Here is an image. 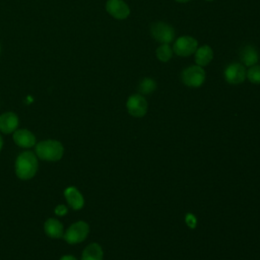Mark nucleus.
I'll return each instance as SVG.
<instances>
[{
    "mask_svg": "<svg viewBox=\"0 0 260 260\" xmlns=\"http://www.w3.org/2000/svg\"><path fill=\"white\" fill-rule=\"evenodd\" d=\"M175 1H177V2H179V3H186V2H188V1H190V0H175Z\"/></svg>",
    "mask_w": 260,
    "mask_h": 260,
    "instance_id": "5701e85b",
    "label": "nucleus"
},
{
    "mask_svg": "<svg viewBox=\"0 0 260 260\" xmlns=\"http://www.w3.org/2000/svg\"><path fill=\"white\" fill-rule=\"evenodd\" d=\"M155 88H156V82L154 81V79L149 77L143 78L142 80H140L138 84V91L141 94H149L153 92Z\"/></svg>",
    "mask_w": 260,
    "mask_h": 260,
    "instance_id": "f3484780",
    "label": "nucleus"
},
{
    "mask_svg": "<svg viewBox=\"0 0 260 260\" xmlns=\"http://www.w3.org/2000/svg\"><path fill=\"white\" fill-rule=\"evenodd\" d=\"M14 142L23 148H29L36 144L35 135L26 129H18L13 132Z\"/></svg>",
    "mask_w": 260,
    "mask_h": 260,
    "instance_id": "9b49d317",
    "label": "nucleus"
},
{
    "mask_svg": "<svg viewBox=\"0 0 260 260\" xmlns=\"http://www.w3.org/2000/svg\"><path fill=\"white\" fill-rule=\"evenodd\" d=\"M173 49L169 46V44H161L156 48L155 55L156 58L161 62H168L173 57Z\"/></svg>",
    "mask_w": 260,
    "mask_h": 260,
    "instance_id": "a211bd4d",
    "label": "nucleus"
},
{
    "mask_svg": "<svg viewBox=\"0 0 260 260\" xmlns=\"http://www.w3.org/2000/svg\"><path fill=\"white\" fill-rule=\"evenodd\" d=\"M246 77L250 82L254 84H260V65L251 66L247 71Z\"/></svg>",
    "mask_w": 260,
    "mask_h": 260,
    "instance_id": "6ab92c4d",
    "label": "nucleus"
},
{
    "mask_svg": "<svg viewBox=\"0 0 260 260\" xmlns=\"http://www.w3.org/2000/svg\"><path fill=\"white\" fill-rule=\"evenodd\" d=\"M106 10L111 16L119 20L127 18L130 14L129 6L123 0H108Z\"/></svg>",
    "mask_w": 260,
    "mask_h": 260,
    "instance_id": "1a4fd4ad",
    "label": "nucleus"
},
{
    "mask_svg": "<svg viewBox=\"0 0 260 260\" xmlns=\"http://www.w3.org/2000/svg\"><path fill=\"white\" fill-rule=\"evenodd\" d=\"M0 52H1V46H0Z\"/></svg>",
    "mask_w": 260,
    "mask_h": 260,
    "instance_id": "a878e982",
    "label": "nucleus"
},
{
    "mask_svg": "<svg viewBox=\"0 0 260 260\" xmlns=\"http://www.w3.org/2000/svg\"><path fill=\"white\" fill-rule=\"evenodd\" d=\"M246 68L241 63H232L230 64L223 72L224 79L230 84H240L246 78Z\"/></svg>",
    "mask_w": 260,
    "mask_h": 260,
    "instance_id": "6e6552de",
    "label": "nucleus"
},
{
    "mask_svg": "<svg viewBox=\"0 0 260 260\" xmlns=\"http://www.w3.org/2000/svg\"><path fill=\"white\" fill-rule=\"evenodd\" d=\"M64 196L67 200V203L71 208L74 210H78L83 207L84 204V199L82 194L78 191L77 188L75 187H68L64 191Z\"/></svg>",
    "mask_w": 260,
    "mask_h": 260,
    "instance_id": "f8f14e48",
    "label": "nucleus"
},
{
    "mask_svg": "<svg viewBox=\"0 0 260 260\" xmlns=\"http://www.w3.org/2000/svg\"><path fill=\"white\" fill-rule=\"evenodd\" d=\"M45 233L53 239H60L64 236L63 224L56 218H48L44 224Z\"/></svg>",
    "mask_w": 260,
    "mask_h": 260,
    "instance_id": "ddd939ff",
    "label": "nucleus"
},
{
    "mask_svg": "<svg viewBox=\"0 0 260 260\" xmlns=\"http://www.w3.org/2000/svg\"><path fill=\"white\" fill-rule=\"evenodd\" d=\"M150 35L155 41L161 44H170L175 39V29L166 22L157 21L151 24Z\"/></svg>",
    "mask_w": 260,
    "mask_h": 260,
    "instance_id": "39448f33",
    "label": "nucleus"
},
{
    "mask_svg": "<svg viewBox=\"0 0 260 260\" xmlns=\"http://www.w3.org/2000/svg\"><path fill=\"white\" fill-rule=\"evenodd\" d=\"M213 58V51L211 49V47L204 45L201 46L199 48H197V50L195 51V62L196 65L204 67L207 66L211 60Z\"/></svg>",
    "mask_w": 260,
    "mask_h": 260,
    "instance_id": "4468645a",
    "label": "nucleus"
},
{
    "mask_svg": "<svg viewBox=\"0 0 260 260\" xmlns=\"http://www.w3.org/2000/svg\"><path fill=\"white\" fill-rule=\"evenodd\" d=\"M36 153L39 158L48 161H57L62 158L64 147L58 140H43L36 146Z\"/></svg>",
    "mask_w": 260,
    "mask_h": 260,
    "instance_id": "f03ea898",
    "label": "nucleus"
},
{
    "mask_svg": "<svg viewBox=\"0 0 260 260\" xmlns=\"http://www.w3.org/2000/svg\"><path fill=\"white\" fill-rule=\"evenodd\" d=\"M205 1H213V0H205Z\"/></svg>",
    "mask_w": 260,
    "mask_h": 260,
    "instance_id": "393cba45",
    "label": "nucleus"
},
{
    "mask_svg": "<svg viewBox=\"0 0 260 260\" xmlns=\"http://www.w3.org/2000/svg\"><path fill=\"white\" fill-rule=\"evenodd\" d=\"M89 233V226L85 221L79 220L71 224L64 233V240L68 244H77L84 241Z\"/></svg>",
    "mask_w": 260,
    "mask_h": 260,
    "instance_id": "20e7f679",
    "label": "nucleus"
},
{
    "mask_svg": "<svg viewBox=\"0 0 260 260\" xmlns=\"http://www.w3.org/2000/svg\"><path fill=\"white\" fill-rule=\"evenodd\" d=\"M55 213L58 215H64L65 213H67V207L63 204H60L58 206H56L55 208Z\"/></svg>",
    "mask_w": 260,
    "mask_h": 260,
    "instance_id": "412c9836",
    "label": "nucleus"
},
{
    "mask_svg": "<svg viewBox=\"0 0 260 260\" xmlns=\"http://www.w3.org/2000/svg\"><path fill=\"white\" fill-rule=\"evenodd\" d=\"M81 260H103V249L96 244H89L82 252Z\"/></svg>",
    "mask_w": 260,
    "mask_h": 260,
    "instance_id": "dca6fc26",
    "label": "nucleus"
},
{
    "mask_svg": "<svg viewBox=\"0 0 260 260\" xmlns=\"http://www.w3.org/2000/svg\"><path fill=\"white\" fill-rule=\"evenodd\" d=\"M205 71L198 65L189 66L182 71L181 78L185 85L190 87H199L205 81Z\"/></svg>",
    "mask_w": 260,
    "mask_h": 260,
    "instance_id": "7ed1b4c3",
    "label": "nucleus"
},
{
    "mask_svg": "<svg viewBox=\"0 0 260 260\" xmlns=\"http://www.w3.org/2000/svg\"><path fill=\"white\" fill-rule=\"evenodd\" d=\"M38 158L32 151L21 152L15 160V174L21 180H29L37 174Z\"/></svg>",
    "mask_w": 260,
    "mask_h": 260,
    "instance_id": "f257e3e1",
    "label": "nucleus"
},
{
    "mask_svg": "<svg viewBox=\"0 0 260 260\" xmlns=\"http://www.w3.org/2000/svg\"><path fill=\"white\" fill-rule=\"evenodd\" d=\"M2 145H3V139H2V137L0 136V150H1V148H2Z\"/></svg>",
    "mask_w": 260,
    "mask_h": 260,
    "instance_id": "b1692460",
    "label": "nucleus"
},
{
    "mask_svg": "<svg viewBox=\"0 0 260 260\" xmlns=\"http://www.w3.org/2000/svg\"><path fill=\"white\" fill-rule=\"evenodd\" d=\"M126 108L131 116L136 118L143 117L147 112V102L142 94H132L126 102Z\"/></svg>",
    "mask_w": 260,
    "mask_h": 260,
    "instance_id": "0eeeda50",
    "label": "nucleus"
},
{
    "mask_svg": "<svg viewBox=\"0 0 260 260\" xmlns=\"http://www.w3.org/2000/svg\"><path fill=\"white\" fill-rule=\"evenodd\" d=\"M185 221H186L187 225L191 229H194L196 226L197 220H196V217L192 213H187V215L185 217Z\"/></svg>",
    "mask_w": 260,
    "mask_h": 260,
    "instance_id": "aec40b11",
    "label": "nucleus"
},
{
    "mask_svg": "<svg viewBox=\"0 0 260 260\" xmlns=\"http://www.w3.org/2000/svg\"><path fill=\"white\" fill-rule=\"evenodd\" d=\"M18 126V117L13 112H6L0 115V131L4 134L12 133Z\"/></svg>",
    "mask_w": 260,
    "mask_h": 260,
    "instance_id": "9d476101",
    "label": "nucleus"
},
{
    "mask_svg": "<svg viewBox=\"0 0 260 260\" xmlns=\"http://www.w3.org/2000/svg\"><path fill=\"white\" fill-rule=\"evenodd\" d=\"M60 260H77V259L72 255H64L60 258Z\"/></svg>",
    "mask_w": 260,
    "mask_h": 260,
    "instance_id": "4be33fe9",
    "label": "nucleus"
},
{
    "mask_svg": "<svg viewBox=\"0 0 260 260\" xmlns=\"http://www.w3.org/2000/svg\"><path fill=\"white\" fill-rule=\"evenodd\" d=\"M240 57L243 64L249 67L256 65V63L259 60V55L256 48L251 45H247L244 48H242L240 52Z\"/></svg>",
    "mask_w": 260,
    "mask_h": 260,
    "instance_id": "2eb2a0df",
    "label": "nucleus"
},
{
    "mask_svg": "<svg viewBox=\"0 0 260 260\" xmlns=\"http://www.w3.org/2000/svg\"><path fill=\"white\" fill-rule=\"evenodd\" d=\"M198 48V42L196 39L190 36H183L178 38L173 46V52L181 57H187L195 53Z\"/></svg>",
    "mask_w": 260,
    "mask_h": 260,
    "instance_id": "423d86ee",
    "label": "nucleus"
}]
</instances>
